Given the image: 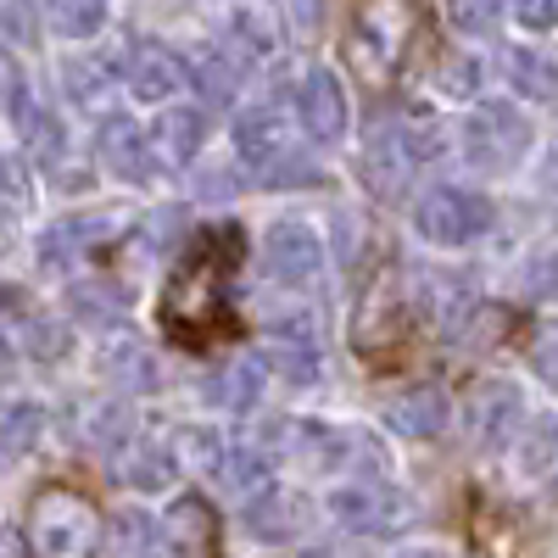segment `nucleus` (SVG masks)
I'll return each mask as SVG.
<instances>
[{
  "label": "nucleus",
  "instance_id": "1",
  "mask_svg": "<svg viewBox=\"0 0 558 558\" xmlns=\"http://www.w3.org/2000/svg\"><path fill=\"white\" fill-rule=\"evenodd\" d=\"M418 28H425V17H418L413 0H357L352 23L341 34V51L363 78L380 84V78L402 73L408 51L418 45Z\"/></svg>",
  "mask_w": 558,
  "mask_h": 558
},
{
  "label": "nucleus",
  "instance_id": "2",
  "mask_svg": "<svg viewBox=\"0 0 558 558\" xmlns=\"http://www.w3.org/2000/svg\"><path fill=\"white\" fill-rule=\"evenodd\" d=\"M241 252H213V235L179 263V274L168 279V302H162V318H173L184 302H196L202 318H196V347H207V336L223 324V307H229V274H235Z\"/></svg>",
  "mask_w": 558,
  "mask_h": 558
},
{
  "label": "nucleus",
  "instance_id": "3",
  "mask_svg": "<svg viewBox=\"0 0 558 558\" xmlns=\"http://www.w3.org/2000/svg\"><path fill=\"white\" fill-rule=\"evenodd\" d=\"M28 536H34L39 553L73 558V553H89L101 542V514L73 486H45L28 508Z\"/></svg>",
  "mask_w": 558,
  "mask_h": 558
},
{
  "label": "nucleus",
  "instance_id": "4",
  "mask_svg": "<svg viewBox=\"0 0 558 558\" xmlns=\"http://www.w3.org/2000/svg\"><path fill=\"white\" fill-rule=\"evenodd\" d=\"M486 223H492V202L481 191H463V184H436L413 207V229L436 246L475 241V235H486Z\"/></svg>",
  "mask_w": 558,
  "mask_h": 558
},
{
  "label": "nucleus",
  "instance_id": "5",
  "mask_svg": "<svg viewBox=\"0 0 558 558\" xmlns=\"http://www.w3.org/2000/svg\"><path fill=\"white\" fill-rule=\"evenodd\" d=\"M330 514L347 525V531H363V536H391L413 520V502L408 492H397L391 481H375V475H363V481H347L330 492Z\"/></svg>",
  "mask_w": 558,
  "mask_h": 558
},
{
  "label": "nucleus",
  "instance_id": "6",
  "mask_svg": "<svg viewBox=\"0 0 558 558\" xmlns=\"http://www.w3.org/2000/svg\"><path fill=\"white\" fill-rule=\"evenodd\" d=\"M463 151H470L475 168L502 173V168H514L531 151V123L514 107L486 101V107H475L470 118H463Z\"/></svg>",
  "mask_w": 558,
  "mask_h": 558
},
{
  "label": "nucleus",
  "instance_id": "7",
  "mask_svg": "<svg viewBox=\"0 0 558 558\" xmlns=\"http://www.w3.org/2000/svg\"><path fill=\"white\" fill-rule=\"evenodd\" d=\"M296 112H302L307 140L336 146V140L347 134V89H341V78L324 73V68H307V78L296 89Z\"/></svg>",
  "mask_w": 558,
  "mask_h": 558
},
{
  "label": "nucleus",
  "instance_id": "8",
  "mask_svg": "<svg viewBox=\"0 0 558 558\" xmlns=\"http://www.w3.org/2000/svg\"><path fill=\"white\" fill-rule=\"evenodd\" d=\"M263 268L268 279H279V286H307V279L318 274V235L307 223H274L268 241H263Z\"/></svg>",
  "mask_w": 558,
  "mask_h": 558
},
{
  "label": "nucleus",
  "instance_id": "9",
  "mask_svg": "<svg viewBox=\"0 0 558 558\" xmlns=\"http://www.w3.org/2000/svg\"><path fill=\"white\" fill-rule=\"evenodd\" d=\"M235 151L241 162H252L257 173H268L274 162L291 157V118L279 107H252L235 118Z\"/></svg>",
  "mask_w": 558,
  "mask_h": 558
},
{
  "label": "nucleus",
  "instance_id": "10",
  "mask_svg": "<svg viewBox=\"0 0 558 558\" xmlns=\"http://www.w3.org/2000/svg\"><path fill=\"white\" fill-rule=\"evenodd\" d=\"M129 96L134 101H168L173 89L184 84V62H179V51H168L162 39H140L134 51H129Z\"/></svg>",
  "mask_w": 558,
  "mask_h": 558
},
{
  "label": "nucleus",
  "instance_id": "11",
  "mask_svg": "<svg viewBox=\"0 0 558 558\" xmlns=\"http://www.w3.org/2000/svg\"><path fill=\"white\" fill-rule=\"evenodd\" d=\"M162 542L173 553H191V558H207L223 547V525L213 514V502L207 497H179L168 514H162Z\"/></svg>",
  "mask_w": 558,
  "mask_h": 558
},
{
  "label": "nucleus",
  "instance_id": "12",
  "mask_svg": "<svg viewBox=\"0 0 558 558\" xmlns=\"http://www.w3.org/2000/svg\"><path fill=\"white\" fill-rule=\"evenodd\" d=\"M307 514H313L307 497L274 492V486L252 492V502H246V525H252L263 542H291V536H302V531H307Z\"/></svg>",
  "mask_w": 558,
  "mask_h": 558
},
{
  "label": "nucleus",
  "instance_id": "13",
  "mask_svg": "<svg viewBox=\"0 0 558 558\" xmlns=\"http://www.w3.org/2000/svg\"><path fill=\"white\" fill-rule=\"evenodd\" d=\"M386 425L397 436H413V441H425V436H441L447 430V397L441 386H408L386 402Z\"/></svg>",
  "mask_w": 558,
  "mask_h": 558
},
{
  "label": "nucleus",
  "instance_id": "14",
  "mask_svg": "<svg viewBox=\"0 0 558 558\" xmlns=\"http://www.w3.org/2000/svg\"><path fill=\"white\" fill-rule=\"evenodd\" d=\"M202 140H207V118L202 107H168L151 129V162L162 168H184L196 151H202Z\"/></svg>",
  "mask_w": 558,
  "mask_h": 558
},
{
  "label": "nucleus",
  "instance_id": "15",
  "mask_svg": "<svg viewBox=\"0 0 558 558\" xmlns=\"http://www.w3.org/2000/svg\"><path fill=\"white\" fill-rule=\"evenodd\" d=\"M96 151H101L107 173H118L123 184H146L151 179V146H146V134H140L129 118H107Z\"/></svg>",
  "mask_w": 558,
  "mask_h": 558
},
{
  "label": "nucleus",
  "instance_id": "16",
  "mask_svg": "<svg viewBox=\"0 0 558 558\" xmlns=\"http://www.w3.org/2000/svg\"><path fill=\"white\" fill-rule=\"evenodd\" d=\"M62 89H68V101H73L78 112L107 118L112 101H118V73H112V62H101V57H78V62H62Z\"/></svg>",
  "mask_w": 558,
  "mask_h": 558
},
{
  "label": "nucleus",
  "instance_id": "17",
  "mask_svg": "<svg viewBox=\"0 0 558 558\" xmlns=\"http://www.w3.org/2000/svg\"><path fill=\"white\" fill-rule=\"evenodd\" d=\"M514 430H520V397H514V386H481L470 397V436L481 447H502Z\"/></svg>",
  "mask_w": 558,
  "mask_h": 558
},
{
  "label": "nucleus",
  "instance_id": "18",
  "mask_svg": "<svg viewBox=\"0 0 558 558\" xmlns=\"http://www.w3.org/2000/svg\"><path fill=\"white\" fill-rule=\"evenodd\" d=\"M246 62L252 57H235V51H223V45H207V51L196 57V73H184V78H196L207 107H223V101H235V89L246 78Z\"/></svg>",
  "mask_w": 558,
  "mask_h": 558
},
{
  "label": "nucleus",
  "instance_id": "19",
  "mask_svg": "<svg viewBox=\"0 0 558 558\" xmlns=\"http://www.w3.org/2000/svg\"><path fill=\"white\" fill-rule=\"evenodd\" d=\"M112 235V223L107 218H62L57 229H51V235H45L39 241V252H45V263H51V268H68L73 257H84V252H96L101 241Z\"/></svg>",
  "mask_w": 558,
  "mask_h": 558
},
{
  "label": "nucleus",
  "instance_id": "20",
  "mask_svg": "<svg viewBox=\"0 0 558 558\" xmlns=\"http://www.w3.org/2000/svg\"><path fill=\"white\" fill-rule=\"evenodd\" d=\"M12 118H17V134L28 140V157H39V162H57L62 157V123L45 112L23 84L12 89Z\"/></svg>",
  "mask_w": 558,
  "mask_h": 558
},
{
  "label": "nucleus",
  "instance_id": "21",
  "mask_svg": "<svg viewBox=\"0 0 558 558\" xmlns=\"http://www.w3.org/2000/svg\"><path fill=\"white\" fill-rule=\"evenodd\" d=\"M101 368L123 386V391H157V363H151V352L140 347L134 336H118V341H107V352H101Z\"/></svg>",
  "mask_w": 558,
  "mask_h": 558
},
{
  "label": "nucleus",
  "instance_id": "22",
  "mask_svg": "<svg viewBox=\"0 0 558 558\" xmlns=\"http://www.w3.org/2000/svg\"><path fill=\"white\" fill-rule=\"evenodd\" d=\"M263 380H268V363L263 357H235L229 368H218V375H213V402L241 413V408H252L263 397Z\"/></svg>",
  "mask_w": 558,
  "mask_h": 558
},
{
  "label": "nucleus",
  "instance_id": "23",
  "mask_svg": "<svg viewBox=\"0 0 558 558\" xmlns=\"http://www.w3.org/2000/svg\"><path fill=\"white\" fill-rule=\"evenodd\" d=\"M235 34L252 57H268L279 51V39H286V28H279V12L274 0H235Z\"/></svg>",
  "mask_w": 558,
  "mask_h": 558
},
{
  "label": "nucleus",
  "instance_id": "24",
  "mask_svg": "<svg viewBox=\"0 0 558 558\" xmlns=\"http://www.w3.org/2000/svg\"><path fill=\"white\" fill-rule=\"evenodd\" d=\"M34 213V168L23 157H0V229H17Z\"/></svg>",
  "mask_w": 558,
  "mask_h": 558
},
{
  "label": "nucleus",
  "instance_id": "25",
  "mask_svg": "<svg viewBox=\"0 0 558 558\" xmlns=\"http://www.w3.org/2000/svg\"><path fill=\"white\" fill-rule=\"evenodd\" d=\"M168 458H173V470H191V475H213L218 470V458H223V441L202 425H179L173 441H168Z\"/></svg>",
  "mask_w": 558,
  "mask_h": 558
},
{
  "label": "nucleus",
  "instance_id": "26",
  "mask_svg": "<svg viewBox=\"0 0 558 558\" xmlns=\"http://www.w3.org/2000/svg\"><path fill=\"white\" fill-rule=\"evenodd\" d=\"M213 475L235 492V497H252V492L274 486V458H268L263 447H246V452H235V458H218Z\"/></svg>",
  "mask_w": 558,
  "mask_h": 558
},
{
  "label": "nucleus",
  "instance_id": "27",
  "mask_svg": "<svg viewBox=\"0 0 558 558\" xmlns=\"http://www.w3.org/2000/svg\"><path fill=\"white\" fill-rule=\"evenodd\" d=\"M45 430V413L28 408V402H7L0 408V458H23Z\"/></svg>",
  "mask_w": 558,
  "mask_h": 558
},
{
  "label": "nucleus",
  "instance_id": "28",
  "mask_svg": "<svg viewBox=\"0 0 558 558\" xmlns=\"http://www.w3.org/2000/svg\"><path fill=\"white\" fill-rule=\"evenodd\" d=\"M45 17H51L57 34L68 39H84L107 23V0H45Z\"/></svg>",
  "mask_w": 558,
  "mask_h": 558
},
{
  "label": "nucleus",
  "instance_id": "29",
  "mask_svg": "<svg viewBox=\"0 0 558 558\" xmlns=\"http://www.w3.org/2000/svg\"><path fill=\"white\" fill-rule=\"evenodd\" d=\"M151 547H162L157 520L140 514V508H123V514L112 520V531H107V553H151Z\"/></svg>",
  "mask_w": 558,
  "mask_h": 558
},
{
  "label": "nucleus",
  "instance_id": "30",
  "mask_svg": "<svg viewBox=\"0 0 558 558\" xmlns=\"http://www.w3.org/2000/svg\"><path fill=\"white\" fill-rule=\"evenodd\" d=\"M508 78H514L520 96H531V101H553V62H547V57H536V51H514V57H508Z\"/></svg>",
  "mask_w": 558,
  "mask_h": 558
},
{
  "label": "nucleus",
  "instance_id": "31",
  "mask_svg": "<svg viewBox=\"0 0 558 558\" xmlns=\"http://www.w3.org/2000/svg\"><path fill=\"white\" fill-rule=\"evenodd\" d=\"M129 436V413L118 402H89L84 408V441H96V447H123Z\"/></svg>",
  "mask_w": 558,
  "mask_h": 558
},
{
  "label": "nucleus",
  "instance_id": "32",
  "mask_svg": "<svg viewBox=\"0 0 558 558\" xmlns=\"http://www.w3.org/2000/svg\"><path fill=\"white\" fill-rule=\"evenodd\" d=\"M23 347H28L34 357H45V363H51V357H62V352H68V330H62L57 318L23 313Z\"/></svg>",
  "mask_w": 558,
  "mask_h": 558
},
{
  "label": "nucleus",
  "instance_id": "33",
  "mask_svg": "<svg viewBox=\"0 0 558 558\" xmlns=\"http://www.w3.org/2000/svg\"><path fill=\"white\" fill-rule=\"evenodd\" d=\"M129 481H134V486H146V492H157L162 481H173V458H168V447H140V452L129 458Z\"/></svg>",
  "mask_w": 558,
  "mask_h": 558
},
{
  "label": "nucleus",
  "instance_id": "34",
  "mask_svg": "<svg viewBox=\"0 0 558 558\" xmlns=\"http://www.w3.org/2000/svg\"><path fill=\"white\" fill-rule=\"evenodd\" d=\"M452 7V23L463 28V34H492L497 28V0H447Z\"/></svg>",
  "mask_w": 558,
  "mask_h": 558
},
{
  "label": "nucleus",
  "instance_id": "35",
  "mask_svg": "<svg viewBox=\"0 0 558 558\" xmlns=\"http://www.w3.org/2000/svg\"><path fill=\"white\" fill-rule=\"evenodd\" d=\"M441 89L447 96H475L481 89V62H470V57H441Z\"/></svg>",
  "mask_w": 558,
  "mask_h": 558
},
{
  "label": "nucleus",
  "instance_id": "36",
  "mask_svg": "<svg viewBox=\"0 0 558 558\" xmlns=\"http://www.w3.org/2000/svg\"><path fill=\"white\" fill-rule=\"evenodd\" d=\"M0 34L17 39V45H34V12H28V0H0Z\"/></svg>",
  "mask_w": 558,
  "mask_h": 558
},
{
  "label": "nucleus",
  "instance_id": "37",
  "mask_svg": "<svg viewBox=\"0 0 558 558\" xmlns=\"http://www.w3.org/2000/svg\"><path fill=\"white\" fill-rule=\"evenodd\" d=\"M514 17H520V28H553L558 23V0H514Z\"/></svg>",
  "mask_w": 558,
  "mask_h": 558
},
{
  "label": "nucleus",
  "instance_id": "38",
  "mask_svg": "<svg viewBox=\"0 0 558 558\" xmlns=\"http://www.w3.org/2000/svg\"><path fill=\"white\" fill-rule=\"evenodd\" d=\"M28 547V536H0V553H23Z\"/></svg>",
  "mask_w": 558,
  "mask_h": 558
},
{
  "label": "nucleus",
  "instance_id": "39",
  "mask_svg": "<svg viewBox=\"0 0 558 558\" xmlns=\"http://www.w3.org/2000/svg\"><path fill=\"white\" fill-rule=\"evenodd\" d=\"M7 368H12V347H7V341H0V375H7Z\"/></svg>",
  "mask_w": 558,
  "mask_h": 558
},
{
  "label": "nucleus",
  "instance_id": "40",
  "mask_svg": "<svg viewBox=\"0 0 558 558\" xmlns=\"http://www.w3.org/2000/svg\"><path fill=\"white\" fill-rule=\"evenodd\" d=\"M302 7H313V12H318V7H330V0H302Z\"/></svg>",
  "mask_w": 558,
  "mask_h": 558
}]
</instances>
